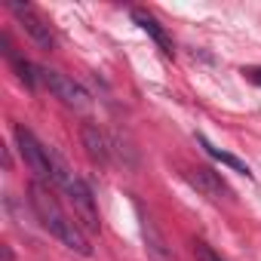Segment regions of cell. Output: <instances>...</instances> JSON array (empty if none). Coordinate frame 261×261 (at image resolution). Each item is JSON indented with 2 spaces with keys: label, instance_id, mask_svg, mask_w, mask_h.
Wrapping results in <instances>:
<instances>
[{
  "label": "cell",
  "instance_id": "8",
  "mask_svg": "<svg viewBox=\"0 0 261 261\" xmlns=\"http://www.w3.org/2000/svg\"><path fill=\"white\" fill-rule=\"evenodd\" d=\"M80 139H83V148H86L89 160H92V163H98V166H105V163H108L111 148H108V139L98 133V126H95V123H83Z\"/></svg>",
  "mask_w": 261,
  "mask_h": 261
},
{
  "label": "cell",
  "instance_id": "11",
  "mask_svg": "<svg viewBox=\"0 0 261 261\" xmlns=\"http://www.w3.org/2000/svg\"><path fill=\"white\" fill-rule=\"evenodd\" d=\"M13 59V68L19 71V80L25 83V86H37V80H40V68L37 65H31V62H25V59H19V56H10Z\"/></svg>",
  "mask_w": 261,
  "mask_h": 261
},
{
  "label": "cell",
  "instance_id": "9",
  "mask_svg": "<svg viewBox=\"0 0 261 261\" xmlns=\"http://www.w3.org/2000/svg\"><path fill=\"white\" fill-rule=\"evenodd\" d=\"M133 19L142 25V31H148L154 40H157V46L166 53V56H172V43H169V37H166V31H163V25L151 16V13H145V10H133Z\"/></svg>",
  "mask_w": 261,
  "mask_h": 261
},
{
  "label": "cell",
  "instance_id": "2",
  "mask_svg": "<svg viewBox=\"0 0 261 261\" xmlns=\"http://www.w3.org/2000/svg\"><path fill=\"white\" fill-rule=\"evenodd\" d=\"M49 163H53V181L65 191V197H68V203L74 206V215H77V224L86 230V233H92V230H98V209H95V200H92V191H89V185L49 148Z\"/></svg>",
  "mask_w": 261,
  "mask_h": 261
},
{
  "label": "cell",
  "instance_id": "6",
  "mask_svg": "<svg viewBox=\"0 0 261 261\" xmlns=\"http://www.w3.org/2000/svg\"><path fill=\"white\" fill-rule=\"evenodd\" d=\"M185 178L206 197V200H212V203H221V200H230V188L212 172V169H203V166H197V169H188L185 172Z\"/></svg>",
  "mask_w": 261,
  "mask_h": 261
},
{
  "label": "cell",
  "instance_id": "10",
  "mask_svg": "<svg viewBox=\"0 0 261 261\" xmlns=\"http://www.w3.org/2000/svg\"><path fill=\"white\" fill-rule=\"evenodd\" d=\"M197 142H200V148H203V151H206V154H209L212 160H218L221 166H230L233 172H240V175H246V178H252V169H249V166H246V163H243L240 157H233V154H227V151H221V148H215V145H212L209 139H203V136H197Z\"/></svg>",
  "mask_w": 261,
  "mask_h": 261
},
{
  "label": "cell",
  "instance_id": "7",
  "mask_svg": "<svg viewBox=\"0 0 261 261\" xmlns=\"http://www.w3.org/2000/svg\"><path fill=\"white\" fill-rule=\"evenodd\" d=\"M136 212H139V221H142V237H145V249H148V255H151V261H172V255H169V246H166V240H163V233L157 230V224H154V218L136 203Z\"/></svg>",
  "mask_w": 261,
  "mask_h": 261
},
{
  "label": "cell",
  "instance_id": "3",
  "mask_svg": "<svg viewBox=\"0 0 261 261\" xmlns=\"http://www.w3.org/2000/svg\"><path fill=\"white\" fill-rule=\"evenodd\" d=\"M16 145H19V154H22V160L28 163V169L34 172V181H53V163H49V148L46 145H40L37 139H34V133L31 129H25V126H16Z\"/></svg>",
  "mask_w": 261,
  "mask_h": 261
},
{
  "label": "cell",
  "instance_id": "12",
  "mask_svg": "<svg viewBox=\"0 0 261 261\" xmlns=\"http://www.w3.org/2000/svg\"><path fill=\"white\" fill-rule=\"evenodd\" d=\"M194 255H197V261H224V258H221V255H215L206 243H197V246H194Z\"/></svg>",
  "mask_w": 261,
  "mask_h": 261
},
{
  "label": "cell",
  "instance_id": "4",
  "mask_svg": "<svg viewBox=\"0 0 261 261\" xmlns=\"http://www.w3.org/2000/svg\"><path fill=\"white\" fill-rule=\"evenodd\" d=\"M40 80L49 86V92L56 98H62L68 108H77V111H86L89 108V92L68 74H59L53 68H40Z\"/></svg>",
  "mask_w": 261,
  "mask_h": 261
},
{
  "label": "cell",
  "instance_id": "1",
  "mask_svg": "<svg viewBox=\"0 0 261 261\" xmlns=\"http://www.w3.org/2000/svg\"><path fill=\"white\" fill-rule=\"evenodd\" d=\"M28 194H31L28 200H31L34 215L40 218V224H43V227H46V230L62 243V246H68V249H71V252H77V255H92V246H89L86 230L62 212V206L56 203V197H53L40 181H31Z\"/></svg>",
  "mask_w": 261,
  "mask_h": 261
},
{
  "label": "cell",
  "instance_id": "5",
  "mask_svg": "<svg viewBox=\"0 0 261 261\" xmlns=\"http://www.w3.org/2000/svg\"><path fill=\"white\" fill-rule=\"evenodd\" d=\"M7 10L22 22V28L28 31V37L40 46V49H53L56 46V37H53V31H49V25L37 16V10L34 7H28V4H19V0H7Z\"/></svg>",
  "mask_w": 261,
  "mask_h": 261
},
{
  "label": "cell",
  "instance_id": "13",
  "mask_svg": "<svg viewBox=\"0 0 261 261\" xmlns=\"http://www.w3.org/2000/svg\"><path fill=\"white\" fill-rule=\"evenodd\" d=\"M246 74H249V80H252V83H258V86H261V68H249Z\"/></svg>",
  "mask_w": 261,
  "mask_h": 261
}]
</instances>
